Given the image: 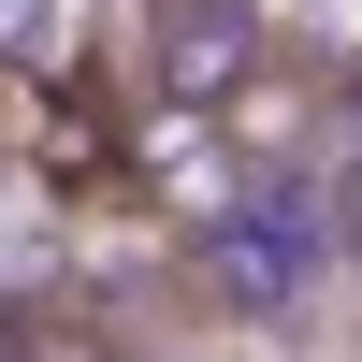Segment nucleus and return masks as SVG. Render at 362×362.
<instances>
[{
    "label": "nucleus",
    "mask_w": 362,
    "mask_h": 362,
    "mask_svg": "<svg viewBox=\"0 0 362 362\" xmlns=\"http://www.w3.org/2000/svg\"><path fill=\"white\" fill-rule=\"evenodd\" d=\"M290 29L261 15V0H116V58H131V102H247L261 58H276Z\"/></svg>",
    "instance_id": "f257e3e1"
},
{
    "label": "nucleus",
    "mask_w": 362,
    "mask_h": 362,
    "mask_svg": "<svg viewBox=\"0 0 362 362\" xmlns=\"http://www.w3.org/2000/svg\"><path fill=\"white\" fill-rule=\"evenodd\" d=\"M73 58V0H0V87H44Z\"/></svg>",
    "instance_id": "f03ea898"
},
{
    "label": "nucleus",
    "mask_w": 362,
    "mask_h": 362,
    "mask_svg": "<svg viewBox=\"0 0 362 362\" xmlns=\"http://www.w3.org/2000/svg\"><path fill=\"white\" fill-rule=\"evenodd\" d=\"M87 362H116V348H87Z\"/></svg>",
    "instance_id": "7ed1b4c3"
}]
</instances>
